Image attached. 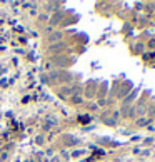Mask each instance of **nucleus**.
<instances>
[{
	"mask_svg": "<svg viewBox=\"0 0 155 162\" xmlns=\"http://www.w3.org/2000/svg\"><path fill=\"white\" fill-rule=\"evenodd\" d=\"M62 37V34H55L54 37H52V40H57V39H60Z\"/></svg>",
	"mask_w": 155,
	"mask_h": 162,
	"instance_id": "obj_1",
	"label": "nucleus"
},
{
	"mask_svg": "<svg viewBox=\"0 0 155 162\" xmlns=\"http://www.w3.org/2000/svg\"><path fill=\"white\" fill-rule=\"evenodd\" d=\"M150 115H155V105L152 109H150Z\"/></svg>",
	"mask_w": 155,
	"mask_h": 162,
	"instance_id": "obj_2",
	"label": "nucleus"
}]
</instances>
